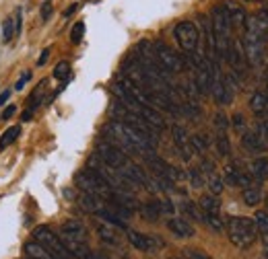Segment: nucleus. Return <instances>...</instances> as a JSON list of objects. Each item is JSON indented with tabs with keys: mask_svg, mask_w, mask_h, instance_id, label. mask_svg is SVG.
<instances>
[{
	"mask_svg": "<svg viewBox=\"0 0 268 259\" xmlns=\"http://www.w3.org/2000/svg\"><path fill=\"white\" fill-rule=\"evenodd\" d=\"M227 235L229 241L240 247V249H248L256 243L258 239V229H256V222L244 216H231L227 220Z\"/></svg>",
	"mask_w": 268,
	"mask_h": 259,
	"instance_id": "f257e3e1",
	"label": "nucleus"
},
{
	"mask_svg": "<svg viewBox=\"0 0 268 259\" xmlns=\"http://www.w3.org/2000/svg\"><path fill=\"white\" fill-rule=\"evenodd\" d=\"M33 239L40 245H44L54 257H58V259H72V255L68 253L66 245L62 243V239L58 237L54 231H50L48 226H37V229H33Z\"/></svg>",
	"mask_w": 268,
	"mask_h": 259,
	"instance_id": "f03ea898",
	"label": "nucleus"
},
{
	"mask_svg": "<svg viewBox=\"0 0 268 259\" xmlns=\"http://www.w3.org/2000/svg\"><path fill=\"white\" fill-rule=\"evenodd\" d=\"M173 35H175V41L180 44V48L184 52H196L198 41H200V31L192 21L177 23L175 29H173Z\"/></svg>",
	"mask_w": 268,
	"mask_h": 259,
	"instance_id": "7ed1b4c3",
	"label": "nucleus"
},
{
	"mask_svg": "<svg viewBox=\"0 0 268 259\" xmlns=\"http://www.w3.org/2000/svg\"><path fill=\"white\" fill-rule=\"evenodd\" d=\"M153 52H155V58L159 60V64H161V66H163L169 74L184 72V70H186L184 60L177 56L173 50H169L165 44H155V46H153Z\"/></svg>",
	"mask_w": 268,
	"mask_h": 259,
	"instance_id": "20e7f679",
	"label": "nucleus"
},
{
	"mask_svg": "<svg viewBox=\"0 0 268 259\" xmlns=\"http://www.w3.org/2000/svg\"><path fill=\"white\" fill-rule=\"evenodd\" d=\"M264 48H266V41L252 33V31H246V37H244V50H246V58L248 62L252 64L254 68H258L262 64V58H264Z\"/></svg>",
	"mask_w": 268,
	"mask_h": 259,
	"instance_id": "39448f33",
	"label": "nucleus"
},
{
	"mask_svg": "<svg viewBox=\"0 0 268 259\" xmlns=\"http://www.w3.org/2000/svg\"><path fill=\"white\" fill-rule=\"evenodd\" d=\"M97 156L103 160L107 167H111V169H122L126 163H130L128 156H126L120 148H116V146H111V144H99Z\"/></svg>",
	"mask_w": 268,
	"mask_h": 259,
	"instance_id": "423d86ee",
	"label": "nucleus"
},
{
	"mask_svg": "<svg viewBox=\"0 0 268 259\" xmlns=\"http://www.w3.org/2000/svg\"><path fill=\"white\" fill-rule=\"evenodd\" d=\"M171 136H173L175 148H177V152L182 154V158H184V160H190L194 150H192V142H190L188 132H186L182 125H173V127H171Z\"/></svg>",
	"mask_w": 268,
	"mask_h": 259,
	"instance_id": "0eeeda50",
	"label": "nucleus"
},
{
	"mask_svg": "<svg viewBox=\"0 0 268 259\" xmlns=\"http://www.w3.org/2000/svg\"><path fill=\"white\" fill-rule=\"evenodd\" d=\"M128 241H130V245L134 247V249H138V251H157L161 245H163V241H159V239H153V237H146V235H142V233H136V231H128Z\"/></svg>",
	"mask_w": 268,
	"mask_h": 259,
	"instance_id": "6e6552de",
	"label": "nucleus"
},
{
	"mask_svg": "<svg viewBox=\"0 0 268 259\" xmlns=\"http://www.w3.org/2000/svg\"><path fill=\"white\" fill-rule=\"evenodd\" d=\"M60 237L62 239H70V241H81V243H87L89 239V233L87 229L79 222V220H68L62 224L60 229Z\"/></svg>",
	"mask_w": 268,
	"mask_h": 259,
	"instance_id": "1a4fd4ad",
	"label": "nucleus"
},
{
	"mask_svg": "<svg viewBox=\"0 0 268 259\" xmlns=\"http://www.w3.org/2000/svg\"><path fill=\"white\" fill-rule=\"evenodd\" d=\"M221 7H223V11H225V15H227L231 27H244V25H246V19H248V17H246L244 7H240L237 3H233V0H227V3H223Z\"/></svg>",
	"mask_w": 268,
	"mask_h": 259,
	"instance_id": "9d476101",
	"label": "nucleus"
},
{
	"mask_svg": "<svg viewBox=\"0 0 268 259\" xmlns=\"http://www.w3.org/2000/svg\"><path fill=\"white\" fill-rule=\"evenodd\" d=\"M167 229H169L171 235L177 237V239H190V237L196 235V233H194V226H192L188 220H184V218H169V220H167Z\"/></svg>",
	"mask_w": 268,
	"mask_h": 259,
	"instance_id": "9b49d317",
	"label": "nucleus"
},
{
	"mask_svg": "<svg viewBox=\"0 0 268 259\" xmlns=\"http://www.w3.org/2000/svg\"><path fill=\"white\" fill-rule=\"evenodd\" d=\"M244 58H246V50L242 41H231L229 52H227V60L231 64V68L235 72H242L244 70Z\"/></svg>",
	"mask_w": 268,
	"mask_h": 259,
	"instance_id": "f8f14e48",
	"label": "nucleus"
},
{
	"mask_svg": "<svg viewBox=\"0 0 268 259\" xmlns=\"http://www.w3.org/2000/svg\"><path fill=\"white\" fill-rule=\"evenodd\" d=\"M242 146H244V150H248V152H262L264 148H266V142L262 140V136L258 134V132H244V136H242Z\"/></svg>",
	"mask_w": 268,
	"mask_h": 259,
	"instance_id": "ddd939ff",
	"label": "nucleus"
},
{
	"mask_svg": "<svg viewBox=\"0 0 268 259\" xmlns=\"http://www.w3.org/2000/svg\"><path fill=\"white\" fill-rule=\"evenodd\" d=\"M250 175L256 183H264L268 179V158L266 156H258L252 160V167H250Z\"/></svg>",
	"mask_w": 268,
	"mask_h": 259,
	"instance_id": "4468645a",
	"label": "nucleus"
},
{
	"mask_svg": "<svg viewBox=\"0 0 268 259\" xmlns=\"http://www.w3.org/2000/svg\"><path fill=\"white\" fill-rule=\"evenodd\" d=\"M25 253H27V257H31V259H58V257H54L44 245H40L37 241L25 243Z\"/></svg>",
	"mask_w": 268,
	"mask_h": 259,
	"instance_id": "2eb2a0df",
	"label": "nucleus"
},
{
	"mask_svg": "<svg viewBox=\"0 0 268 259\" xmlns=\"http://www.w3.org/2000/svg\"><path fill=\"white\" fill-rule=\"evenodd\" d=\"M250 107H252V111L254 113H264L266 109H268V93H264V91H256L254 95H252V99H250Z\"/></svg>",
	"mask_w": 268,
	"mask_h": 259,
	"instance_id": "dca6fc26",
	"label": "nucleus"
},
{
	"mask_svg": "<svg viewBox=\"0 0 268 259\" xmlns=\"http://www.w3.org/2000/svg\"><path fill=\"white\" fill-rule=\"evenodd\" d=\"M200 208H202V212L221 214V200H217L215 193H211V196H202L200 198Z\"/></svg>",
	"mask_w": 268,
	"mask_h": 259,
	"instance_id": "f3484780",
	"label": "nucleus"
},
{
	"mask_svg": "<svg viewBox=\"0 0 268 259\" xmlns=\"http://www.w3.org/2000/svg\"><path fill=\"white\" fill-rule=\"evenodd\" d=\"M140 214H142V218H144V220H148V222H157V220H159V216H161L159 206H157V200L142 204V206H140Z\"/></svg>",
	"mask_w": 268,
	"mask_h": 259,
	"instance_id": "a211bd4d",
	"label": "nucleus"
},
{
	"mask_svg": "<svg viewBox=\"0 0 268 259\" xmlns=\"http://www.w3.org/2000/svg\"><path fill=\"white\" fill-rule=\"evenodd\" d=\"M202 220L206 222V226L215 233H223L225 231V222L221 218V214H211V212H204L202 214Z\"/></svg>",
	"mask_w": 268,
	"mask_h": 259,
	"instance_id": "6ab92c4d",
	"label": "nucleus"
},
{
	"mask_svg": "<svg viewBox=\"0 0 268 259\" xmlns=\"http://www.w3.org/2000/svg\"><path fill=\"white\" fill-rule=\"evenodd\" d=\"M97 233L109 245H118V243H120V239H118V235L113 231V224H97Z\"/></svg>",
	"mask_w": 268,
	"mask_h": 259,
	"instance_id": "aec40b11",
	"label": "nucleus"
},
{
	"mask_svg": "<svg viewBox=\"0 0 268 259\" xmlns=\"http://www.w3.org/2000/svg\"><path fill=\"white\" fill-rule=\"evenodd\" d=\"M242 198H244V204L246 206H258L262 202V191L258 187H246Z\"/></svg>",
	"mask_w": 268,
	"mask_h": 259,
	"instance_id": "412c9836",
	"label": "nucleus"
},
{
	"mask_svg": "<svg viewBox=\"0 0 268 259\" xmlns=\"http://www.w3.org/2000/svg\"><path fill=\"white\" fill-rule=\"evenodd\" d=\"M19 134H21V127L19 125H13V127H9L7 132L0 136V150H5L7 146H11L17 138H19Z\"/></svg>",
	"mask_w": 268,
	"mask_h": 259,
	"instance_id": "4be33fe9",
	"label": "nucleus"
},
{
	"mask_svg": "<svg viewBox=\"0 0 268 259\" xmlns=\"http://www.w3.org/2000/svg\"><path fill=\"white\" fill-rule=\"evenodd\" d=\"M215 144H217V152H219L221 156H229V154H231V142H229V138H227V132H217Z\"/></svg>",
	"mask_w": 268,
	"mask_h": 259,
	"instance_id": "5701e85b",
	"label": "nucleus"
},
{
	"mask_svg": "<svg viewBox=\"0 0 268 259\" xmlns=\"http://www.w3.org/2000/svg\"><path fill=\"white\" fill-rule=\"evenodd\" d=\"M190 142H192V150L198 152V154H204L208 150V138H206V134H194V136H190Z\"/></svg>",
	"mask_w": 268,
	"mask_h": 259,
	"instance_id": "b1692460",
	"label": "nucleus"
},
{
	"mask_svg": "<svg viewBox=\"0 0 268 259\" xmlns=\"http://www.w3.org/2000/svg\"><path fill=\"white\" fill-rule=\"evenodd\" d=\"M254 222H256L258 233L268 239V212H256L254 214Z\"/></svg>",
	"mask_w": 268,
	"mask_h": 259,
	"instance_id": "393cba45",
	"label": "nucleus"
},
{
	"mask_svg": "<svg viewBox=\"0 0 268 259\" xmlns=\"http://www.w3.org/2000/svg\"><path fill=\"white\" fill-rule=\"evenodd\" d=\"M206 185H208V189H211V193H215V196H219V193L223 191V187H225V181L217 175V173H211L208 175V181H206Z\"/></svg>",
	"mask_w": 268,
	"mask_h": 259,
	"instance_id": "a878e982",
	"label": "nucleus"
},
{
	"mask_svg": "<svg viewBox=\"0 0 268 259\" xmlns=\"http://www.w3.org/2000/svg\"><path fill=\"white\" fill-rule=\"evenodd\" d=\"M184 259H211L206 251L198 249V247H186L184 249Z\"/></svg>",
	"mask_w": 268,
	"mask_h": 259,
	"instance_id": "bb28decb",
	"label": "nucleus"
},
{
	"mask_svg": "<svg viewBox=\"0 0 268 259\" xmlns=\"http://www.w3.org/2000/svg\"><path fill=\"white\" fill-rule=\"evenodd\" d=\"M188 179H190L192 187H196V189L204 185V177H202V171H200L198 167H192V169H188Z\"/></svg>",
	"mask_w": 268,
	"mask_h": 259,
	"instance_id": "cd10ccee",
	"label": "nucleus"
},
{
	"mask_svg": "<svg viewBox=\"0 0 268 259\" xmlns=\"http://www.w3.org/2000/svg\"><path fill=\"white\" fill-rule=\"evenodd\" d=\"M68 74H70V64H68V62L56 64V68H54V78H58V80H66Z\"/></svg>",
	"mask_w": 268,
	"mask_h": 259,
	"instance_id": "c85d7f7f",
	"label": "nucleus"
},
{
	"mask_svg": "<svg viewBox=\"0 0 268 259\" xmlns=\"http://www.w3.org/2000/svg\"><path fill=\"white\" fill-rule=\"evenodd\" d=\"M83 35H85V23L79 21V23H74L72 29H70V41H72V44H81Z\"/></svg>",
	"mask_w": 268,
	"mask_h": 259,
	"instance_id": "c756f323",
	"label": "nucleus"
},
{
	"mask_svg": "<svg viewBox=\"0 0 268 259\" xmlns=\"http://www.w3.org/2000/svg\"><path fill=\"white\" fill-rule=\"evenodd\" d=\"M13 37H15V23H13V19H5V23H3V41L9 44Z\"/></svg>",
	"mask_w": 268,
	"mask_h": 259,
	"instance_id": "7c9ffc66",
	"label": "nucleus"
},
{
	"mask_svg": "<svg viewBox=\"0 0 268 259\" xmlns=\"http://www.w3.org/2000/svg\"><path fill=\"white\" fill-rule=\"evenodd\" d=\"M182 212L186 214V216H190V218H194V220H202V214H200V210L192 204V202H184L182 204Z\"/></svg>",
	"mask_w": 268,
	"mask_h": 259,
	"instance_id": "2f4dec72",
	"label": "nucleus"
},
{
	"mask_svg": "<svg viewBox=\"0 0 268 259\" xmlns=\"http://www.w3.org/2000/svg\"><path fill=\"white\" fill-rule=\"evenodd\" d=\"M157 206H159L161 216H173L175 212V206L171 204V200H157Z\"/></svg>",
	"mask_w": 268,
	"mask_h": 259,
	"instance_id": "473e14b6",
	"label": "nucleus"
},
{
	"mask_svg": "<svg viewBox=\"0 0 268 259\" xmlns=\"http://www.w3.org/2000/svg\"><path fill=\"white\" fill-rule=\"evenodd\" d=\"M13 23H15V35H19L21 29H23V9H21V7L15 9V19H13Z\"/></svg>",
	"mask_w": 268,
	"mask_h": 259,
	"instance_id": "72a5a7b5",
	"label": "nucleus"
},
{
	"mask_svg": "<svg viewBox=\"0 0 268 259\" xmlns=\"http://www.w3.org/2000/svg\"><path fill=\"white\" fill-rule=\"evenodd\" d=\"M215 125H217V130H219V132H227V127H229L227 115H223V113H217V115H215Z\"/></svg>",
	"mask_w": 268,
	"mask_h": 259,
	"instance_id": "f704fd0d",
	"label": "nucleus"
},
{
	"mask_svg": "<svg viewBox=\"0 0 268 259\" xmlns=\"http://www.w3.org/2000/svg\"><path fill=\"white\" fill-rule=\"evenodd\" d=\"M200 171H204L206 175H211V173H215V163H213V160L211 158H202V163H200Z\"/></svg>",
	"mask_w": 268,
	"mask_h": 259,
	"instance_id": "c9c22d12",
	"label": "nucleus"
},
{
	"mask_svg": "<svg viewBox=\"0 0 268 259\" xmlns=\"http://www.w3.org/2000/svg\"><path fill=\"white\" fill-rule=\"evenodd\" d=\"M50 17H52V3H50V0H46V3L42 5V19L48 21Z\"/></svg>",
	"mask_w": 268,
	"mask_h": 259,
	"instance_id": "e433bc0d",
	"label": "nucleus"
},
{
	"mask_svg": "<svg viewBox=\"0 0 268 259\" xmlns=\"http://www.w3.org/2000/svg\"><path fill=\"white\" fill-rule=\"evenodd\" d=\"M233 125H235V130H244V125H246V119H244V115H240V113H235L233 115Z\"/></svg>",
	"mask_w": 268,
	"mask_h": 259,
	"instance_id": "4c0bfd02",
	"label": "nucleus"
},
{
	"mask_svg": "<svg viewBox=\"0 0 268 259\" xmlns=\"http://www.w3.org/2000/svg\"><path fill=\"white\" fill-rule=\"evenodd\" d=\"M258 134L262 136V140H264V142H268V119L260 123V127H258Z\"/></svg>",
	"mask_w": 268,
	"mask_h": 259,
	"instance_id": "58836bf2",
	"label": "nucleus"
},
{
	"mask_svg": "<svg viewBox=\"0 0 268 259\" xmlns=\"http://www.w3.org/2000/svg\"><path fill=\"white\" fill-rule=\"evenodd\" d=\"M15 113H17V107H15V105H9V107L3 111V119H9V117H13Z\"/></svg>",
	"mask_w": 268,
	"mask_h": 259,
	"instance_id": "ea45409f",
	"label": "nucleus"
},
{
	"mask_svg": "<svg viewBox=\"0 0 268 259\" xmlns=\"http://www.w3.org/2000/svg\"><path fill=\"white\" fill-rule=\"evenodd\" d=\"M29 78H31V72H25V74H23V78H21V80H19V82L15 84V89H17V91H21V89L25 87V82H27Z\"/></svg>",
	"mask_w": 268,
	"mask_h": 259,
	"instance_id": "a19ab883",
	"label": "nucleus"
},
{
	"mask_svg": "<svg viewBox=\"0 0 268 259\" xmlns=\"http://www.w3.org/2000/svg\"><path fill=\"white\" fill-rule=\"evenodd\" d=\"M48 58H50V50H44L42 56H40V60H37V66H44V64L48 62Z\"/></svg>",
	"mask_w": 268,
	"mask_h": 259,
	"instance_id": "79ce46f5",
	"label": "nucleus"
},
{
	"mask_svg": "<svg viewBox=\"0 0 268 259\" xmlns=\"http://www.w3.org/2000/svg\"><path fill=\"white\" fill-rule=\"evenodd\" d=\"M9 97H11V91H5L3 95H0V107H3V105L9 101Z\"/></svg>",
	"mask_w": 268,
	"mask_h": 259,
	"instance_id": "37998d69",
	"label": "nucleus"
},
{
	"mask_svg": "<svg viewBox=\"0 0 268 259\" xmlns=\"http://www.w3.org/2000/svg\"><path fill=\"white\" fill-rule=\"evenodd\" d=\"M76 7H79V5H72V7H68V9L64 11V17H70V15H72V13L76 11Z\"/></svg>",
	"mask_w": 268,
	"mask_h": 259,
	"instance_id": "c03bdc74",
	"label": "nucleus"
},
{
	"mask_svg": "<svg viewBox=\"0 0 268 259\" xmlns=\"http://www.w3.org/2000/svg\"><path fill=\"white\" fill-rule=\"evenodd\" d=\"M262 15H264V17H268V5H264V7H262Z\"/></svg>",
	"mask_w": 268,
	"mask_h": 259,
	"instance_id": "a18cd8bd",
	"label": "nucleus"
},
{
	"mask_svg": "<svg viewBox=\"0 0 268 259\" xmlns=\"http://www.w3.org/2000/svg\"><path fill=\"white\" fill-rule=\"evenodd\" d=\"M266 255H268V249H266Z\"/></svg>",
	"mask_w": 268,
	"mask_h": 259,
	"instance_id": "49530a36",
	"label": "nucleus"
},
{
	"mask_svg": "<svg viewBox=\"0 0 268 259\" xmlns=\"http://www.w3.org/2000/svg\"><path fill=\"white\" fill-rule=\"evenodd\" d=\"M266 78H268V74H266Z\"/></svg>",
	"mask_w": 268,
	"mask_h": 259,
	"instance_id": "de8ad7c7",
	"label": "nucleus"
},
{
	"mask_svg": "<svg viewBox=\"0 0 268 259\" xmlns=\"http://www.w3.org/2000/svg\"><path fill=\"white\" fill-rule=\"evenodd\" d=\"M29 259H31V257H29Z\"/></svg>",
	"mask_w": 268,
	"mask_h": 259,
	"instance_id": "09e8293b",
	"label": "nucleus"
}]
</instances>
